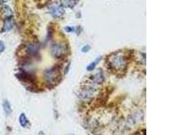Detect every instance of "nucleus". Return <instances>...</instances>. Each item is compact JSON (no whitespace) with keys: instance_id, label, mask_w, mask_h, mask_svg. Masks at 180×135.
Returning <instances> with one entry per match:
<instances>
[{"instance_id":"obj_1","label":"nucleus","mask_w":180,"mask_h":135,"mask_svg":"<svg viewBox=\"0 0 180 135\" xmlns=\"http://www.w3.org/2000/svg\"><path fill=\"white\" fill-rule=\"evenodd\" d=\"M109 65L115 70H123L127 66V59L124 56L116 54L110 58Z\"/></svg>"},{"instance_id":"obj_2","label":"nucleus","mask_w":180,"mask_h":135,"mask_svg":"<svg viewBox=\"0 0 180 135\" xmlns=\"http://www.w3.org/2000/svg\"><path fill=\"white\" fill-rule=\"evenodd\" d=\"M67 49L65 45L62 43H57L51 47V54L56 58H60L66 54Z\"/></svg>"},{"instance_id":"obj_3","label":"nucleus","mask_w":180,"mask_h":135,"mask_svg":"<svg viewBox=\"0 0 180 135\" xmlns=\"http://www.w3.org/2000/svg\"><path fill=\"white\" fill-rule=\"evenodd\" d=\"M58 70L56 68L49 69L45 72V78L48 82H52L56 80V78L58 76Z\"/></svg>"},{"instance_id":"obj_4","label":"nucleus","mask_w":180,"mask_h":135,"mask_svg":"<svg viewBox=\"0 0 180 135\" xmlns=\"http://www.w3.org/2000/svg\"><path fill=\"white\" fill-rule=\"evenodd\" d=\"M50 12L54 17H60L64 14V10L59 5L53 4L50 7Z\"/></svg>"},{"instance_id":"obj_5","label":"nucleus","mask_w":180,"mask_h":135,"mask_svg":"<svg viewBox=\"0 0 180 135\" xmlns=\"http://www.w3.org/2000/svg\"><path fill=\"white\" fill-rule=\"evenodd\" d=\"M97 91V88L94 86H89L85 87L84 89H82L81 92V95L84 98H88L93 95V94Z\"/></svg>"},{"instance_id":"obj_6","label":"nucleus","mask_w":180,"mask_h":135,"mask_svg":"<svg viewBox=\"0 0 180 135\" xmlns=\"http://www.w3.org/2000/svg\"><path fill=\"white\" fill-rule=\"evenodd\" d=\"M26 51L30 54H35L39 51V45L37 44H30L26 48Z\"/></svg>"},{"instance_id":"obj_7","label":"nucleus","mask_w":180,"mask_h":135,"mask_svg":"<svg viewBox=\"0 0 180 135\" xmlns=\"http://www.w3.org/2000/svg\"><path fill=\"white\" fill-rule=\"evenodd\" d=\"M14 26V22L12 19H6L4 22V31H9L12 29Z\"/></svg>"},{"instance_id":"obj_8","label":"nucleus","mask_w":180,"mask_h":135,"mask_svg":"<svg viewBox=\"0 0 180 135\" xmlns=\"http://www.w3.org/2000/svg\"><path fill=\"white\" fill-rule=\"evenodd\" d=\"M105 79V77L102 74V72H97V74H95L93 76V78H92V80H93L94 82L95 83H101V82H103Z\"/></svg>"},{"instance_id":"obj_9","label":"nucleus","mask_w":180,"mask_h":135,"mask_svg":"<svg viewBox=\"0 0 180 135\" xmlns=\"http://www.w3.org/2000/svg\"><path fill=\"white\" fill-rule=\"evenodd\" d=\"M19 121H20V124L22 126L25 127L27 125V123H28V120L26 119V117L25 116L24 114H22L20 115V116L19 117Z\"/></svg>"},{"instance_id":"obj_10","label":"nucleus","mask_w":180,"mask_h":135,"mask_svg":"<svg viewBox=\"0 0 180 135\" xmlns=\"http://www.w3.org/2000/svg\"><path fill=\"white\" fill-rule=\"evenodd\" d=\"M76 2L74 0H64L63 1V4L66 7H70V8H72L74 7L75 5H76Z\"/></svg>"},{"instance_id":"obj_11","label":"nucleus","mask_w":180,"mask_h":135,"mask_svg":"<svg viewBox=\"0 0 180 135\" xmlns=\"http://www.w3.org/2000/svg\"><path fill=\"white\" fill-rule=\"evenodd\" d=\"M3 13L6 16H10L12 14V12L8 6H5L3 8Z\"/></svg>"},{"instance_id":"obj_12","label":"nucleus","mask_w":180,"mask_h":135,"mask_svg":"<svg viewBox=\"0 0 180 135\" xmlns=\"http://www.w3.org/2000/svg\"><path fill=\"white\" fill-rule=\"evenodd\" d=\"M4 111L6 112V114H9L11 112V107H10V105L7 101H5L4 104Z\"/></svg>"},{"instance_id":"obj_13","label":"nucleus","mask_w":180,"mask_h":135,"mask_svg":"<svg viewBox=\"0 0 180 135\" xmlns=\"http://www.w3.org/2000/svg\"><path fill=\"white\" fill-rule=\"evenodd\" d=\"M95 65H96L95 62H92V63L90 64L89 66H88V68H87V70H89V71L92 70H94V67H95Z\"/></svg>"},{"instance_id":"obj_14","label":"nucleus","mask_w":180,"mask_h":135,"mask_svg":"<svg viewBox=\"0 0 180 135\" xmlns=\"http://www.w3.org/2000/svg\"><path fill=\"white\" fill-rule=\"evenodd\" d=\"M4 49H5L4 44L3 43V42L0 41V53H1V52L4 50Z\"/></svg>"},{"instance_id":"obj_15","label":"nucleus","mask_w":180,"mask_h":135,"mask_svg":"<svg viewBox=\"0 0 180 135\" xmlns=\"http://www.w3.org/2000/svg\"><path fill=\"white\" fill-rule=\"evenodd\" d=\"M89 49V47L86 45V46H85L83 49H82V51H84V52H86Z\"/></svg>"}]
</instances>
